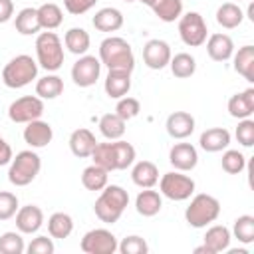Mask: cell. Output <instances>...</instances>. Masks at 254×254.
Returning a JSON list of instances; mask_svg holds the SVG:
<instances>
[{"instance_id":"cell-10","label":"cell","mask_w":254,"mask_h":254,"mask_svg":"<svg viewBox=\"0 0 254 254\" xmlns=\"http://www.w3.org/2000/svg\"><path fill=\"white\" fill-rule=\"evenodd\" d=\"M44 115V101L38 95H24L10 103L8 117L14 123H30Z\"/></svg>"},{"instance_id":"cell-18","label":"cell","mask_w":254,"mask_h":254,"mask_svg":"<svg viewBox=\"0 0 254 254\" xmlns=\"http://www.w3.org/2000/svg\"><path fill=\"white\" fill-rule=\"evenodd\" d=\"M198 145H200V149L206 151V153L224 151V149H228V145H230V133H228V129H224V127H210V129H206V131L200 133Z\"/></svg>"},{"instance_id":"cell-15","label":"cell","mask_w":254,"mask_h":254,"mask_svg":"<svg viewBox=\"0 0 254 254\" xmlns=\"http://www.w3.org/2000/svg\"><path fill=\"white\" fill-rule=\"evenodd\" d=\"M44 224V212L36 204H26L16 210V228L22 234H34Z\"/></svg>"},{"instance_id":"cell-41","label":"cell","mask_w":254,"mask_h":254,"mask_svg":"<svg viewBox=\"0 0 254 254\" xmlns=\"http://www.w3.org/2000/svg\"><path fill=\"white\" fill-rule=\"evenodd\" d=\"M91 159L95 165L103 167L105 171H115V159H113V147L111 143H97L93 153H91Z\"/></svg>"},{"instance_id":"cell-7","label":"cell","mask_w":254,"mask_h":254,"mask_svg":"<svg viewBox=\"0 0 254 254\" xmlns=\"http://www.w3.org/2000/svg\"><path fill=\"white\" fill-rule=\"evenodd\" d=\"M179 36L185 46L189 48H198L206 42L208 38V28L204 18L198 12H187L181 14L179 18Z\"/></svg>"},{"instance_id":"cell-23","label":"cell","mask_w":254,"mask_h":254,"mask_svg":"<svg viewBox=\"0 0 254 254\" xmlns=\"http://www.w3.org/2000/svg\"><path fill=\"white\" fill-rule=\"evenodd\" d=\"M230 240H232V232L222 224H214L206 230L202 244L208 248L210 254H218L230 248Z\"/></svg>"},{"instance_id":"cell-28","label":"cell","mask_w":254,"mask_h":254,"mask_svg":"<svg viewBox=\"0 0 254 254\" xmlns=\"http://www.w3.org/2000/svg\"><path fill=\"white\" fill-rule=\"evenodd\" d=\"M14 26H16V32H20L22 36H34V34H38L42 30L40 20H38V10L36 8H22L16 14Z\"/></svg>"},{"instance_id":"cell-30","label":"cell","mask_w":254,"mask_h":254,"mask_svg":"<svg viewBox=\"0 0 254 254\" xmlns=\"http://www.w3.org/2000/svg\"><path fill=\"white\" fill-rule=\"evenodd\" d=\"M155 16L163 22H175L181 18L183 14V0H153V4L149 6Z\"/></svg>"},{"instance_id":"cell-21","label":"cell","mask_w":254,"mask_h":254,"mask_svg":"<svg viewBox=\"0 0 254 254\" xmlns=\"http://www.w3.org/2000/svg\"><path fill=\"white\" fill-rule=\"evenodd\" d=\"M103 87H105V93L111 99H119V97L127 95L129 89H131V73L129 71H119V69H109Z\"/></svg>"},{"instance_id":"cell-3","label":"cell","mask_w":254,"mask_h":254,"mask_svg":"<svg viewBox=\"0 0 254 254\" xmlns=\"http://www.w3.org/2000/svg\"><path fill=\"white\" fill-rule=\"evenodd\" d=\"M36 58H38V65L44 67L46 71H58L64 65V44L56 32L46 30L38 34Z\"/></svg>"},{"instance_id":"cell-25","label":"cell","mask_w":254,"mask_h":254,"mask_svg":"<svg viewBox=\"0 0 254 254\" xmlns=\"http://www.w3.org/2000/svg\"><path fill=\"white\" fill-rule=\"evenodd\" d=\"M161 206H163V198H161V192L157 190H151V189H145L137 194L135 198V208L141 216H155L161 212Z\"/></svg>"},{"instance_id":"cell-43","label":"cell","mask_w":254,"mask_h":254,"mask_svg":"<svg viewBox=\"0 0 254 254\" xmlns=\"http://www.w3.org/2000/svg\"><path fill=\"white\" fill-rule=\"evenodd\" d=\"M117 250L121 254H147L149 252V244H147V240L143 236L131 234V236H125L117 244Z\"/></svg>"},{"instance_id":"cell-1","label":"cell","mask_w":254,"mask_h":254,"mask_svg":"<svg viewBox=\"0 0 254 254\" xmlns=\"http://www.w3.org/2000/svg\"><path fill=\"white\" fill-rule=\"evenodd\" d=\"M129 204V192L119 185H105L95 198V216L105 224H115Z\"/></svg>"},{"instance_id":"cell-53","label":"cell","mask_w":254,"mask_h":254,"mask_svg":"<svg viewBox=\"0 0 254 254\" xmlns=\"http://www.w3.org/2000/svg\"><path fill=\"white\" fill-rule=\"evenodd\" d=\"M238 2H240V0H238Z\"/></svg>"},{"instance_id":"cell-37","label":"cell","mask_w":254,"mask_h":254,"mask_svg":"<svg viewBox=\"0 0 254 254\" xmlns=\"http://www.w3.org/2000/svg\"><path fill=\"white\" fill-rule=\"evenodd\" d=\"M169 65H171L173 75L179 77V79H187V77H190L196 71V60L190 54H187V52H181V54L171 56Z\"/></svg>"},{"instance_id":"cell-49","label":"cell","mask_w":254,"mask_h":254,"mask_svg":"<svg viewBox=\"0 0 254 254\" xmlns=\"http://www.w3.org/2000/svg\"><path fill=\"white\" fill-rule=\"evenodd\" d=\"M12 147L6 143V139L4 137H0V167L2 165H10V161H12Z\"/></svg>"},{"instance_id":"cell-52","label":"cell","mask_w":254,"mask_h":254,"mask_svg":"<svg viewBox=\"0 0 254 254\" xmlns=\"http://www.w3.org/2000/svg\"><path fill=\"white\" fill-rule=\"evenodd\" d=\"M123 2H135V0H123Z\"/></svg>"},{"instance_id":"cell-6","label":"cell","mask_w":254,"mask_h":254,"mask_svg":"<svg viewBox=\"0 0 254 254\" xmlns=\"http://www.w3.org/2000/svg\"><path fill=\"white\" fill-rule=\"evenodd\" d=\"M40 169H42V159L36 151H32V149L20 151L10 161L8 181L14 187H26L40 175Z\"/></svg>"},{"instance_id":"cell-5","label":"cell","mask_w":254,"mask_h":254,"mask_svg":"<svg viewBox=\"0 0 254 254\" xmlns=\"http://www.w3.org/2000/svg\"><path fill=\"white\" fill-rule=\"evenodd\" d=\"M220 214V202L212 194L200 192L190 198V204L185 210V220L192 228H204L210 222H214Z\"/></svg>"},{"instance_id":"cell-34","label":"cell","mask_w":254,"mask_h":254,"mask_svg":"<svg viewBox=\"0 0 254 254\" xmlns=\"http://www.w3.org/2000/svg\"><path fill=\"white\" fill-rule=\"evenodd\" d=\"M107 177H109V171H105L103 167H99V165H89V167H85L83 169V173H81V185L87 189V190H101L105 185H107Z\"/></svg>"},{"instance_id":"cell-31","label":"cell","mask_w":254,"mask_h":254,"mask_svg":"<svg viewBox=\"0 0 254 254\" xmlns=\"http://www.w3.org/2000/svg\"><path fill=\"white\" fill-rule=\"evenodd\" d=\"M64 44L65 48L75 54V56H83L87 50H89V44H91V38L89 34L83 30V28H69L64 36Z\"/></svg>"},{"instance_id":"cell-32","label":"cell","mask_w":254,"mask_h":254,"mask_svg":"<svg viewBox=\"0 0 254 254\" xmlns=\"http://www.w3.org/2000/svg\"><path fill=\"white\" fill-rule=\"evenodd\" d=\"M99 133L107 139V141H115L121 139L125 135V121L117 115V113H105L99 119Z\"/></svg>"},{"instance_id":"cell-22","label":"cell","mask_w":254,"mask_h":254,"mask_svg":"<svg viewBox=\"0 0 254 254\" xmlns=\"http://www.w3.org/2000/svg\"><path fill=\"white\" fill-rule=\"evenodd\" d=\"M131 181L141 189H153L159 183V169L151 161H137L131 169Z\"/></svg>"},{"instance_id":"cell-42","label":"cell","mask_w":254,"mask_h":254,"mask_svg":"<svg viewBox=\"0 0 254 254\" xmlns=\"http://www.w3.org/2000/svg\"><path fill=\"white\" fill-rule=\"evenodd\" d=\"M139 111H141V103H139V99L129 97V95H123V97L117 99L115 113H117L125 123L131 121V119H135V117L139 115Z\"/></svg>"},{"instance_id":"cell-12","label":"cell","mask_w":254,"mask_h":254,"mask_svg":"<svg viewBox=\"0 0 254 254\" xmlns=\"http://www.w3.org/2000/svg\"><path fill=\"white\" fill-rule=\"evenodd\" d=\"M171 46L165 40H149L143 46V62L149 69H163L171 62Z\"/></svg>"},{"instance_id":"cell-24","label":"cell","mask_w":254,"mask_h":254,"mask_svg":"<svg viewBox=\"0 0 254 254\" xmlns=\"http://www.w3.org/2000/svg\"><path fill=\"white\" fill-rule=\"evenodd\" d=\"M91 24L99 32H117L123 26V14H121V10L107 6V8H101L95 12Z\"/></svg>"},{"instance_id":"cell-17","label":"cell","mask_w":254,"mask_h":254,"mask_svg":"<svg viewBox=\"0 0 254 254\" xmlns=\"http://www.w3.org/2000/svg\"><path fill=\"white\" fill-rule=\"evenodd\" d=\"M165 127L173 139H187L194 131V117L189 111H175L167 117Z\"/></svg>"},{"instance_id":"cell-29","label":"cell","mask_w":254,"mask_h":254,"mask_svg":"<svg viewBox=\"0 0 254 254\" xmlns=\"http://www.w3.org/2000/svg\"><path fill=\"white\" fill-rule=\"evenodd\" d=\"M64 91V79L56 73H48L36 81V95L40 99H56Z\"/></svg>"},{"instance_id":"cell-39","label":"cell","mask_w":254,"mask_h":254,"mask_svg":"<svg viewBox=\"0 0 254 254\" xmlns=\"http://www.w3.org/2000/svg\"><path fill=\"white\" fill-rule=\"evenodd\" d=\"M220 165L228 175H240L244 171V167H246V157L238 149H226L222 153Z\"/></svg>"},{"instance_id":"cell-36","label":"cell","mask_w":254,"mask_h":254,"mask_svg":"<svg viewBox=\"0 0 254 254\" xmlns=\"http://www.w3.org/2000/svg\"><path fill=\"white\" fill-rule=\"evenodd\" d=\"M36 10H38V20H40L42 30H56L64 22V12L54 2H46Z\"/></svg>"},{"instance_id":"cell-11","label":"cell","mask_w":254,"mask_h":254,"mask_svg":"<svg viewBox=\"0 0 254 254\" xmlns=\"http://www.w3.org/2000/svg\"><path fill=\"white\" fill-rule=\"evenodd\" d=\"M101 73V62L95 56H79V60L73 64L71 67V79L75 85L79 87H91L95 85V81L99 79Z\"/></svg>"},{"instance_id":"cell-51","label":"cell","mask_w":254,"mask_h":254,"mask_svg":"<svg viewBox=\"0 0 254 254\" xmlns=\"http://www.w3.org/2000/svg\"><path fill=\"white\" fill-rule=\"evenodd\" d=\"M139 2H143L145 6H151V4H153V0H139Z\"/></svg>"},{"instance_id":"cell-44","label":"cell","mask_w":254,"mask_h":254,"mask_svg":"<svg viewBox=\"0 0 254 254\" xmlns=\"http://www.w3.org/2000/svg\"><path fill=\"white\" fill-rule=\"evenodd\" d=\"M18 208V196L10 190H0V220H10Z\"/></svg>"},{"instance_id":"cell-20","label":"cell","mask_w":254,"mask_h":254,"mask_svg":"<svg viewBox=\"0 0 254 254\" xmlns=\"http://www.w3.org/2000/svg\"><path fill=\"white\" fill-rule=\"evenodd\" d=\"M228 113L234 119H248L254 113V89L248 87L228 99Z\"/></svg>"},{"instance_id":"cell-4","label":"cell","mask_w":254,"mask_h":254,"mask_svg":"<svg viewBox=\"0 0 254 254\" xmlns=\"http://www.w3.org/2000/svg\"><path fill=\"white\" fill-rule=\"evenodd\" d=\"M36 75H38V62L28 54H20L12 58L2 69V81L10 89L26 87L28 83H32V79H36Z\"/></svg>"},{"instance_id":"cell-46","label":"cell","mask_w":254,"mask_h":254,"mask_svg":"<svg viewBox=\"0 0 254 254\" xmlns=\"http://www.w3.org/2000/svg\"><path fill=\"white\" fill-rule=\"evenodd\" d=\"M56 246H54V240L48 238V236H36L28 246H26V252L28 254H54Z\"/></svg>"},{"instance_id":"cell-13","label":"cell","mask_w":254,"mask_h":254,"mask_svg":"<svg viewBox=\"0 0 254 254\" xmlns=\"http://www.w3.org/2000/svg\"><path fill=\"white\" fill-rule=\"evenodd\" d=\"M169 163L181 171V173H187V171H192L198 163V153L194 149V145L190 143H175L169 151Z\"/></svg>"},{"instance_id":"cell-8","label":"cell","mask_w":254,"mask_h":254,"mask_svg":"<svg viewBox=\"0 0 254 254\" xmlns=\"http://www.w3.org/2000/svg\"><path fill=\"white\" fill-rule=\"evenodd\" d=\"M159 190L171 200H187L194 194V181L181 171L165 173L159 181Z\"/></svg>"},{"instance_id":"cell-45","label":"cell","mask_w":254,"mask_h":254,"mask_svg":"<svg viewBox=\"0 0 254 254\" xmlns=\"http://www.w3.org/2000/svg\"><path fill=\"white\" fill-rule=\"evenodd\" d=\"M238 143L242 147H252L254 145V121L248 117V119H238V127L234 131Z\"/></svg>"},{"instance_id":"cell-33","label":"cell","mask_w":254,"mask_h":254,"mask_svg":"<svg viewBox=\"0 0 254 254\" xmlns=\"http://www.w3.org/2000/svg\"><path fill=\"white\" fill-rule=\"evenodd\" d=\"M111 147H113V159H115V171H125L127 167H131L135 163V147L127 141H121V139H115L111 141Z\"/></svg>"},{"instance_id":"cell-19","label":"cell","mask_w":254,"mask_h":254,"mask_svg":"<svg viewBox=\"0 0 254 254\" xmlns=\"http://www.w3.org/2000/svg\"><path fill=\"white\" fill-rule=\"evenodd\" d=\"M97 145V139L95 135L87 129V127H79L75 129L71 135H69V149L75 157L79 159H85V157H91L93 149Z\"/></svg>"},{"instance_id":"cell-40","label":"cell","mask_w":254,"mask_h":254,"mask_svg":"<svg viewBox=\"0 0 254 254\" xmlns=\"http://www.w3.org/2000/svg\"><path fill=\"white\" fill-rule=\"evenodd\" d=\"M26 244L22 232H4L0 234V254H24Z\"/></svg>"},{"instance_id":"cell-48","label":"cell","mask_w":254,"mask_h":254,"mask_svg":"<svg viewBox=\"0 0 254 254\" xmlns=\"http://www.w3.org/2000/svg\"><path fill=\"white\" fill-rule=\"evenodd\" d=\"M14 16V2L12 0H0V24H6Z\"/></svg>"},{"instance_id":"cell-14","label":"cell","mask_w":254,"mask_h":254,"mask_svg":"<svg viewBox=\"0 0 254 254\" xmlns=\"http://www.w3.org/2000/svg\"><path fill=\"white\" fill-rule=\"evenodd\" d=\"M54 139V129L48 121L42 119H34L30 123H26L24 127V141L32 147V149H42L46 145H50Z\"/></svg>"},{"instance_id":"cell-2","label":"cell","mask_w":254,"mask_h":254,"mask_svg":"<svg viewBox=\"0 0 254 254\" xmlns=\"http://www.w3.org/2000/svg\"><path fill=\"white\" fill-rule=\"evenodd\" d=\"M99 62L107 69H119L129 73L135 69V56L131 44L119 36H109L99 44Z\"/></svg>"},{"instance_id":"cell-26","label":"cell","mask_w":254,"mask_h":254,"mask_svg":"<svg viewBox=\"0 0 254 254\" xmlns=\"http://www.w3.org/2000/svg\"><path fill=\"white\" fill-rule=\"evenodd\" d=\"M234 58V71L240 73L246 81L254 83V46H242L238 48Z\"/></svg>"},{"instance_id":"cell-47","label":"cell","mask_w":254,"mask_h":254,"mask_svg":"<svg viewBox=\"0 0 254 254\" xmlns=\"http://www.w3.org/2000/svg\"><path fill=\"white\" fill-rule=\"evenodd\" d=\"M97 0H64V8L71 14V16H81L85 12H89L95 6Z\"/></svg>"},{"instance_id":"cell-50","label":"cell","mask_w":254,"mask_h":254,"mask_svg":"<svg viewBox=\"0 0 254 254\" xmlns=\"http://www.w3.org/2000/svg\"><path fill=\"white\" fill-rule=\"evenodd\" d=\"M192 252H194V254H210V252H208V248H206L204 244H202V246H196Z\"/></svg>"},{"instance_id":"cell-38","label":"cell","mask_w":254,"mask_h":254,"mask_svg":"<svg viewBox=\"0 0 254 254\" xmlns=\"http://www.w3.org/2000/svg\"><path fill=\"white\" fill-rule=\"evenodd\" d=\"M232 234H234V238H238V242L252 244L254 242V216H250V214L238 216L232 224Z\"/></svg>"},{"instance_id":"cell-16","label":"cell","mask_w":254,"mask_h":254,"mask_svg":"<svg viewBox=\"0 0 254 254\" xmlns=\"http://www.w3.org/2000/svg\"><path fill=\"white\" fill-rule=\"evenodd\" d=\"M206 54L214 62H226L234 54V42L228 34H210L206 38Z\"/></svg>"},{"instance_id":"cell-27","label":"cell","mask_w":254,"mask_h":254,"mask_svg":"<svg viewBox=\"0 0 254 254\" xmlns=\"http://www.w3.org/2000/svg\"><path fill=\"white\" fill-rule=\"evenodd\" d=\"M242 20H244V12H242V8H240L238 4H234V2H224V4H220L218 10H216V22H218V26H222V28H226V30L238 28V26L242 24Z\"/></svg>"},{"instance_id":"cell-35","label":"cell","mask_w":254,"mask_h":254,"mask_svg":"<svg viewBox=\"0 0 254 254\" xmlns=\"http://www.w3.org/2000/svg\"><path fill=\"white\" fill-rule=\"evenodd\" d=\"M48 232L52 238H67L73 232V218L67 212H54L48 218Z\"/></svg>"},{"instance_id":"cell-9","label":"cell","mask_w":254,"mask_h":254,"mask_svg":"<svg viewBox=\"0 0 254 254\" xmlns=\"http://www.w3.org/2000/svg\"><path fill=\"white\" fill-rule=\"evenodd\" d=\"M117 238L107 228H93L83 234L79 248L85 254H113L117 252Z\"/></svg>"}]
</instances>
